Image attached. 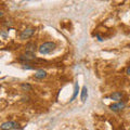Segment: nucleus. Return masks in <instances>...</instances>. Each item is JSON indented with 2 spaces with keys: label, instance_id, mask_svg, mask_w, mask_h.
Returning a JSON list of instances; mask_svg holds the SVG:
<instances>
[{
  "label": "nucleus",
  "instance_id": "nucleus-8",
  "mask_svg": "<svg viewBox=\"0 0 130 130\" xmlns=\"http://www.w3.org/2000/svg\"><path fill=\"white\" fill-rule=\"evenodd\" d=\"M34 76L36 79H44L47 77V72L44 70H37Z\"/></svg>",
  "mask_w": 130,
  "mask_h": 130
},
{
  "label": "nucleus",
  "instance_id": "nucleus-6",
  "mask_svg": "<svg viewBox=\"0 0 130 130\" xmlns=\"http://www.w3.org/2000/svg\"><path fill=\"white\" fill-rule=\"evenodd\" d=\"M123 92H119V91H115V92H113L111 95H109V99L113 100V101H115V102H119V101H121V99H123Z\"/></svg>",
  "mask_w": 130,
  "mask_h": 130
},
{
  "label": "nucleus",
  "instance_id": "nucleus-10",
  "mask_svg": "<svg viewBox=\"0 0 130 130\" xmlns=\"http://www.w3.org/2000/svg\"><path fill=\"white\" fill-rule=\"evenodd\" d=\"M78 92H79V86H78V84H75V88H74V93H73V96L71 98V102H73L76 98H77V95H78Z\"/></svg>",
  "mask_w": 130,
  "mask_h": 130
},
{
  "label": "nucleus",
  "instance_id": "nucleus-4",
  "mask_svg": "<svg viewBox=\"0 0 130 130\" xmlns=\"http://www.w3.org/2000/svg\"><path fill=\"white\" fill-rule=\"evenodd\" d=\"M1 130H13V129H19L20 128V124L16 123L14 120H9V121H5L1 124Z\"/></svg>",
  "mask_w": 130,
  "mask_h": 130
},
{
  "label": "nucleus",
  "instance_id": "nucleus-5",
  "mask_svg": "<svg viewBox=\"0 0 130 130\" xmlns=\"http://www.w3.org/2000/svg\"><path fill=\"white\" fill-rule=\"evenodd\" d=\"M108 107L113 112H120V111H123V109L126 108V103L124 101H119V102H115V103L111 104Z\"/></svg>",
  "mask_w": 130,
  "mask_h": 130
},
{
  "label": "nucleus",
  "instance_id": "nucleus-13",
  "mask_svg": "<svg viewBox=\"0 0 130 130\" xmlns=\"http://www.w3.org/2000/svg\"><path fill=\"white\" fill-rule=\"evenodd\" d=\"M22 100L24 101V102H25V101H29V98H28V96H23Z\"/></svg>",
  "mask_w": 130,
  "mask_h": 130
},
{
  "label": "nucleus",
  "instance_id": "nucleus-11",
  "mask_svg": "<svg viewBox=\"0 0 130 130\" xmlns=\"http://www.w3.org/2000/svg\"><path fill=\"white\" fill-rule=\"evenodd\" d=\"M21 88H22V90H23V91H31V90H32L31 85L27 84V83H23V84H21Z\"/></svg>",
  "mask_w": 130,
  "mask_h": 130
},
{
  "label": "nucleus",
  "instance_id": "nucleus-9",
  "mask_svg": "<svg viewBox=\"0 0 130 130\" xmlns=\"http://www.w3.org/2000/svg\"><path fill=\"white\" fill-rule=\"evenodd\" d=\"M87 98H88V89L86 86H84L83 89H81V94H80V99L83 102H86V100H87Z\"/></svg>",
  "mask_w": 130,
  "mask_h": 130
},
{
  "label": "nucleus",
  "instance_id": "nucleus-2",
  "mask_svg": "<svg viewBox=\"0 0 130 130\" xmlns=\"http://www.w3.org/2000/svg\"><path fill=\"white\" fill-rule=\"evenodd\" d=\"M18 60L20 61V62H22L23 64H29V63H31L34 60H36V55H35V53L25 52V53L19 55Z\"/></svg>",
  "mask_w": 130,
  "mask_h": 130
},
{
  "label": "nucleus",
  "instance_id": "nucleus-12",
  "mask_svg": "<svg viewBox=\"0 0 130 130\" xmlns=\"http://www.w3.org/2000/svg\"><path fill=\"white\" fill-rule=\"evenodd\" d=\"M126 74H127L128 76H130V66H128L127 68H126Z\"/></svg>",
  "mask_w": 130,
  "mask_h": 130
},
{
  "label": "nucleus",
  "instance_id": "nucleus-7",
  "mask_svg": "<svg viewBox=\"0 0 130 130\" xmlns=\"http://www.w3.org/2000/svg\"><path fill=\"white\" fill-rule=\"evenodd\" d=\"M37 44L36 42H28L26 44V51L25 52H29V53H35L36 50H37Z\"/></svg>",
  "mask_w": 130,
  "mask_h": 130
},
{
  "label": "nucleus",
  "instance_id": "nucleus-3",
  "mask_svg": "<svg viewBox=\"0 0 130 130\" xmlns=\"http://www.w3.org/2000/svg\"><path fill=\"white\" fill-rule=\"evenodd\" d=\"M35 31H36V28H34V27L25 28V29L22 30L21 34H20V39H21V40L29 39L30 37H32V35L35 34Z\"/></svg>",
  "mask_w": 130,
  "mask_h": 130
},
{
  "label": "nucleus",
  "instance_id": "nucleus-1",
  "mask_svg": "<svg viewBox=\"0 0 130 130\" xmlns=\"http://www.w3.org/2000/svg\"><path fill=\"white\" fill-rule=\"evenodd\" d=\"M55 48H56L55 42L47 41V42H43V43L40 44V46L38 47V51H39L40 54L44 55V54H49V53H51L52 51H54Z\"/></svg>",
  "mask_w": 130,
  "mask_h": 130
}]
</instances>
